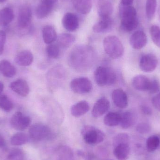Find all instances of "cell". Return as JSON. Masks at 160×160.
<instances>
[{"instance_id": "obj_1", "label": "cell", "mask_w": 160, "mask_h": 160, "mask_svg": "<svg viewBox=\"0 0 160 160\" xmlns=\"http://www.w3.org/2000/svg\"><path fill=\"white\" fill-rule=\"evenodd\" d=\"M119 15L121 26L126 32H131L136 29L139 25L137 11L133 7L120 5Z\"/></svg>"}, {"instance_id": "obj_2", "label": "cell", "mask_w": 160, "mask_h": 160, "mask_svg": "<svg viewBox=\"0 0 160 160\" xmlns=\"http://www.w3.org/2000/svg\"><path fill=\"white\" fill-rule=\"evenodd\" d=\"M103 46L105 53L112 59H118L124 54L123 44L115 36L110 35L105 37L103 40Z\"/></svg>"}, {"instance_id": "obj_3", "label": "cell", "mask_w": 160, "mask_h": 160, "mask_svg": "<svg viewBox=\"0 0 160 160\" xmlns=\"http://www.w3.org/2000/svg\"><path fill=\"white\" fill-rule=\"evenodd\" d=\"M94 80L100 87L112 85L117 81V76L114 71L109 68L100 66L94 72Z\"/></svg>"}, {"instance_id": "obj_4", "label": "cell", "mask_w": 160, "mask_h": 160, "mask_svg": "<svg viewBox=\"0 0 160 160\" xmlns=\"http://www.w3.org/2000/svg\"><path fill=\"white\" fill-rule=\"evenodd\" d=\"M83 139L86 143L96 145L104 141L105 134L103 132L92 126H86L82 130Z\"/></svg>"}, {"instance_id": "obj_5", "label": "cell", "mask_w": 160, "mask_h": 160, "mask_svg": "<svg viewBox=\"0 0 160 160\" xmlns=\"http://www.w3.org/2000/svg\"><path fill=\"white\" fill-rule=\"evenodd\" d=\"M29 134L32 140L37 142L49 139L52 136L50 129L41 124H36L31 126Z\"/></svg>"}, {"instance_id": "obj_6", "label": "cell", "mask_w": 160, "mask_h": 160, "mask_svg": "<svg viewBox=\"0 0 160 160\" xmlns=\"http://www.w3.org/2000/svg\"><path fill=\"white\" fill-rule=\"evenodd\" d=\"M71 90L78 94H85L89 93L92 90V84L89 79L81 77L72 80L70 82Z\"/></svg>"}, {"instance_id": "obj_7", "label": "cell", "mask_w": 160, "mask_h": 160, "mask_svg": "<svg viewBox=\"0 0 160 160\" xmlns=\"http://www.w3.org/2000/svg\"><path fill=\"white\" fill-rule=\"evenodd\" d=\"M31 123V118L20 112H16L10 120V125L12 128L20 131L27 129Z\"/></svg>"}, {"instance_id": "obj_8", "label": "cell", "mask_w": 160, "mask_h": 160, "mask_svg": "<svg viewBox=\"0 0 160 160\" xmlns=\"http://www.w3.org/2000/svg\"><path fill=\"white\" fill-rule=\"evenodd\" d=\"M158 60L157 56L152 53L143 55L140 61V68L142 71L146 73L153 72L157 68Z\"/></svg>"}, {"instance_id": "obj_9", "label": "cell", "mask_w": 160, "mask_h": 160, "mask_svg": "<svg viewBox=\"0 0 160 160\" xmlns=\"http://www.w3.org/2000/svg\"><path fill=\"white\" fill-rule=\"evenodd\" d=\"M32 12L29 7H22L19 11L18 18V25L21 30L29 28L32 22Z\"/></svg>"}, {"instance_id": "obj_10", "label": "cell", "mask_w": 160, "mask_h": 160, "mask_svg": "<svg viewBox=\"0 0 160 160\" xmlns=\"http://www.w3.org/2000/svg\"><path fill=\"white\" fill-rule=\"evenodd\" d=\"M148 38L146 34L142 31H136L130 38V44L134 49L140 50L146 46Z\"/></svg>"}, {"instance_id": "obj_11", "label": "cell", "mask_w": 160, "mask_h": 160, "mask_svg": "<svg viewBox=\"0 0 160 160\" xmlns=\"http://www.w3.org/2000/svg\"><path fill=\"white\" fill-rule=\"evenodd\" d=\"M110 107L109 100L105 97L99 99L94 104L92 108V116L95 118L101 117L109 110Z\"/></svg>"}, {"instance_id": "obj_12", "label": "cell", "mask_w": 160, "mask_h": 160, "mask_svg": "<svg viewBox=\"0 0 160 160\" xmlns=\"http://www.w3.org/2000/svg\"><path fill=\"white\" fill-rule=\"evenodd\" d=\"M112 98L114 104L118 108L123 109L128 107V96L123 89L117 88L114 90L112 93Z\"/></svg>"}, {"instance_id": "obj_13", "label": "cell", "mask_w": 160, "mask_h": 160, "mask_svg": "<svg viewBox=\"0 0 160 160\" xmlns=\"http://www.w3.org/2000/svg\"><path fill=\"white\" fill-rule=\"evenodd\" d=\"M10 89L19 96L25 97L30 92V87L25 80L18 79L13 81L9 85Z\"/></svg>"}, {"instance_id": "obj_14", "label": "cell", "mask_w": 160, "mask_h": 160, "mask_svg": "<svg viewBox=\"0 0 160 160\" xmlns=\"http://www.w3.org/2000/svg\"><path fill=\"white\" fill-rule=\"evenodd\" d=\"M62 22L64 28L69 32L76 31L79 26L78 16L71 12H67L64 15Z\"/></svg>"}, {"instance_id": "obj_15", "label": "cell", "mask_w": 160, "mask_h": 160, "mask_svg": "<svg viewBox=\"0 0 160 160\" xmlns=\"http://www.w3.org/2000/svg\"><path fill=\"white\" fill-rule=\"evenodd\" d=\"M32 53L29 50H23L18 53L15 58V62L18 65L27 67L31 65L33 62Z\"/></svg>"}, {"instance_id": "obj_16", "label": "cell", "mask_w": 160, "mask_h": 160, "mask_svg": "<svg viewBox=\"0 0 160 160\" xmlns=\"http://www.w3.org/2000/svg\"><path fill=\"white\" fill-rule=\"evenodd\" d=\"M113 21L111 18H101L93 27V31L97 33H102L110 31L112 28Z\"/></svg>"}, {"instance_id": "obj_17", "label": "cell", "mask_w": 160, "mask_h": 160, "mask_svg": "<svg viewBox=\"0 0 160 160\" xmlns=\"http://www.w3.org/2000/svg\"><path fill=\"white\" fill-rule=\"evenodd\" d=\"M150 80L143 75H138L133 78L132 85L136 90L141 91H148Z\"/></svg>"}, {"instance_id": "obj_18", "label": "cell", "mask_w": 160, "mask_h": 160, "mask_svg": "<svg viewBox=\"0 0 160 160\" xmlns=\"http://www.w3.org/2000/svg\"><path fill=\"white\" fill-rule=\"evenodd\" d=\"M90 109L89 104L85 100L81 101L72 105L71 108V113L75 117H80L85 114Z\"/></svg>"}, {"instance_id": "obj_19", "label": "cell", "mask_w": 160, "mask_h": 160, "mask_svg": "<svg viewBox=\"0 0 160 160\" xmlns=\"http://www.w3.org/2000/svg\"><path fill=\"white\" fill-rule=\"evenodd\" d=\"M54 4L46 2H41L38 6L35 15L38 19H43L48 17L53 9Z\"/></svg>"}, {"instance_id": "obj_20", "label": "cell", "mask_w": 160, "mask_h": 160, "mask_svg": "<svg viewBox=\"0 0 160 160\" xmlns=\"http://www.w3.org/2000/svg\"><path fill=\"white\" fill-rule=\"evenodd\" d=\"M130 153V148L129 144H120L114 148V155L118 160H127L129 158Z\"/></svg>"}, {"instance_id": "obj_21", "label": "cell", "mask_w": 160, "mask_h": 160, "mask_svg": "<svg viewBox=\"0 0 160 160\" xmlns=\"http://www.w3.org/2000/svg\"><path fill=\"white\" fill-rule=\"evenodd\" d=\"M75 9L82 14H88L92 7V0H72Z\"/></svg>"}, {"instance_id": "obj_22", "label": "cell", "mask_w": 160, "mask_h": 160, "mask_svg": "<svg viewBox=\"0 0 160 160\" xmlns=\"http://www.w3.org/2000/svg\"><path fill=\"white\" fill-rule=\"evenodd\" d=\"M113 12L112 4L107 0H104L100 3L98 8V13L101 18H111Z\"/></svg>"}, {"instance_id": "obj_23", "label": "cell", "mask_w": 160, "mask_h": 160, "mask_svg": "<svg viewBox=\"0 0 160 160\" xmlns=\"http://www.w3.org/2000/svg\"><path fill=\"white\" fill-rule=\"evenodd\" d=\"M57 33L54 27L51 25H46L42 30V37L43 41L48 45L52 44L56 41Z\"/></svg>"}, {"instance_id": "obj_24", "label": "cell", "mask_w": 160, "mask_h": 160, "mask_svg": "<svg viewBox=\"0 0 160 160\" xmlns=\"http://www.w3.org/2000/svg\"><path fill=\"white\" fill-rule=\"evenodd\" d=\"M76 37L73 35L67 33H64L57 37V45L60 48H67L71 46L76 41Z\"/></svg>"}, {"instance_id": "obj_25", "label": "cell", "mask_w": 160, "mask_h": 160, "mask_svg": "<svg viewBox=\"0 0 160 160\" xmlns=\"http://www.w3.org/2000/svg\"><path fill=\"white\" fill-rule=\"evenodd\" d=\"M0 72L6 78H12L17 74V69L9 61L3 60L0 62Z\"/></svg>"}, {"instance_id": "obj_26", "label": "cell", "mask_w": 160, "mask_h": 160, "mask_svg": "<svg viewBox=\"0 0 160 160\" xmlns=\"http://www.w3.org/2000/svg\"><path fill=\"white\" fill-rule=\"evenodd\" d=\"M14 18V11L9 7L0 9V27L8 25Z\"/></svg>"}, {"instance_id": "obj_27", "label": "cell", "mask_w": 160, "mask_h": 160, "mask_svg": "<svg viewBox=\"0 0 160 160\" xmlns=\"http://www.w3.org/2000/svg\"><path fill=\"white\" fill-rule=\"evenodd\" d=\"M136 121V117L132 112L127 111L121 115L119 125L122 128L127 129L132 127Z\"/></svg>"}, {"instance_id": "obj_28", "label": "cell", "mask_w": 160, "mask_h": 160, "mask_svg": "<svg viewBox=\"0 0 160 160\" xmlns=\"http://www.w3.org/2000/svg\"><path fill=\"white\" fill-rule=\"evenodd\" d=\"M121 115L115 112H110L104 117L103 122L108 127H115L120 124Z\"/></svg>"}, {"instance_id": "obj_29", "label": "cell", "mask_w": 160, "mask_h": 160, "mask_svg": "<svg viewBox=\"0 0 160 160\" xmlns=\"http://www.w3.org/2000/svg\"><path fill=\"white\" fill-rule=\"evenodd\" d=\"M157 0H146V14L147 18L149 20L155 17L157 8Z\"/></svg>"}, {"instance_id": "obj_30", "label": "cell", "mask_w": 160, "mask_h": 160, "mask_svg": "<svg viewBox=\"0 0 160 160\" xmlns=\"http://www.w3.org/2000/svg\"><path fill=\"white\" fill-rule=\"evenodd\" d=\"M29 138L25 133L19 132L11 137L10 142L13 146H21L28 142Z\"/></svg>"}, {"instance_id": "obj_31", "label": "cell", "mask_w": 160, "mask_h": 160, "mask_svg": "<svg viewBox=\"0 0 160 160\" xmlns=\"http://www.w3.org/2000/svg\"><path fill=\"white\" fill-rule=\"evenodd\" d=\"M160 138L158 135H152L147 140L146 148L149 152H152L160 146Z\"/></svg>"}, {"instance_id": "obj_32", "label": "cell", "mask_w": 160, "mask_h": 160, "mask_svg": "<svg viewBox=\"0 0 160 160\" xmlns=\"http://www.w3.org/2000/svg\"><path fill=\"white\" fill-rule=\"evenodd\" d=\"M14 105L10 99L6 95H0V109L9 112L12 111Z\"/></svg>"}, {"instance_id": "obj_33", "label": "cell", "mask_w": 160, "mask_h": 160, "mask_svg": "<svg viewBox=\"0 0 160 160\" xmlns=\"http://www.w3.org/2000/svg\"><path fill=\"white\" fill-rule=\"evenodd\" d=\"M58 160H70L73 157L72 151L68 147L62 146L57 150Z\"/></svg>"}, {"instance_id": "obj_34", "label": "cell", "mask_w": 160, "mask_h": 160, "mask_svg": "<svg viewBox=\"0 0 160 160\" xmlns=\"http://www.w3.org/2000/svg\"><path fill=\"white\" fill-rule=\"evenodd\" d=\"M150 33L153 43L160 48V27L157 25H152L150 28Z\"/></svg>"}, {"instance_id": "obj_35", "label": "cell", "mask_w": 160, "mask_h": 160, "mask_svg": "<svg viewBox=\"0 0 160 160\" xmlns=\"http://www.w3.org/2000/svg\"><path fill=\"white\" fill-rule=\"evenodd\" d=\"M47 55L51 59H57L60 54V48L57 44L48 45L46 48Z\"/></svg>"}, {"instance_id": "obj_36", "label": "cell", "mask_w": 160, "mask_h": 160, "mask_svg": "<svg viewBox=\"0 0 160 160\" xmlns=\"http://www.w3.org/2000/svg\"><path fill=\"white\" fill-rule=\"evenodd\" d=\"M7 160H24V154L21 149L14 148L9 151Z\"/></svg>"}, {"instance_id": "obj_37", "label": "cell", "mask_w": 160, "mask_h": 160, "mask_svg": "<svg viewBox=\"0 0 160 160\" xmlns=\"http://www.w3.org/2000/svg\"><path fill=\"white\" fill-rule=\"evenodd\" d=\"M129 136L126 133H120L116 135L113 138V144L114 147L120 144H129Z\"/></svg>"}, {"instance_id": "obj_38", "label": "cell", "mask_w": 160, "mask_h": 160, "mask_svg": "<svg viewBox=\"0 0 160 160\" xmlns=\"http://www.w3.org/2000/svg\"><path fill=\"white\" fill-rule=\"evenodd\" d=\"M151 127L149 124L147 123H139L136 127V130L137 132L141 134H145L148 133L150 131Z\"/></svg>"}, {"instance_id": "obj_39", "label": "cell", "mask_w": 160, "mask_h": 160, "mask_svg": "<svg viewBox=\"0 0 160 160\" xmlns=\"http://www.w3.org/2000/svg\"><path fill=\"white\" fill-rule=\"evenodd\" d=\"M160 88V86L158 81L157 80H153L150 81L148 91L150 94H155L159 91Z\"/></svg>"}, {"instance_id": "obj_40", "label": "cell", "mask_w": 160, "mask_h": 160, "mask_svg": "<svg viewBox=\"0 0 160 160\" xmlns=\"http://www.w3.org/2000/svg\"><path fill=\"white\" fill-rule=\"evenodd\" d=\"M77 154L84 160H93L94 159V155L91 152L79 150L77 152Z\"/></svg>"}, {"instance_id": "obj_41", "label": "cell", "mask_w": 160, "mask_h": 160, "mask_svg": "<svg viewBox=\"0 0 160 160\" xmlns=\"http://www.w3.org/2000/svg\"><path fill=\"white\" fill-rule=\"evenodd\" d=\"M7 35L5 32L0 31V55L3 52L5 45L6 41Z\"/></svg>"}, {"instance_id": "obj_42", "label": "cell", "mask_w": 160, "mask_h": 160, "mask_svg": "<svg viewBox=\"0 0 160 160\" xmlns=\"http://www.w3.org/2000/svg\"><path fill=\"white\" fill-rule=\"evenodd\" d=\"M152 102L154 107L160 112V92L153 97Z\"/></svg>"}, {"instance_id": "obj_43", "label": "cell", "mask_w": 160, "mask_h": 160, "mask_svg": "<svg viewBox=\"0 0 160 160\" xmlns=\"http://www.w3.org/2000/svg\"><path fill=\"white\" fill-rule=\"evenodd\" d=\"M141 110L144 114L150 115L152 114V110L148 105L143 104L141 106Z\"/></svg>"}, {"instance_id": "obj_44", "label": "cell", "mask_w": 160, "mask_h": 160, "mask_svg": "<svg viewBox=\"0 0 160 160\" xmlns=\"http://www.w3.org/2000/svg\"><path fill=\"white\" fill-rule=\"evenodd\" d=\"M7 148L6 142L4 137L0 134V148L5 149Z\"/></svg>"}, {"instance_id": "obj_45", "label": "cell", "mask_w": 160, "mask_h": 160, "mask_svg": "<svg viewBox=\"0 0 160 160\" xmlns=\"http://www.w3.org/2000/svg\"><path fill=\"white\" fill-rule=\"evenodd\" d=\"M134 0H121V4L124 5L131 6Z\"/></svg>"}, {"instance_id": "obj_46", "label": "cell", "mask_w": 160, "mask_h": 160, "mask_svg": "<svg viewBox=\"0 0 160 160\" xmlns=\"http://www.w3.org/2000/svg\"><path fill=\"white\" fill-rule=\"evenodd\" d=\"M4 89V84L2 82L0 81V95L2 94L3 90Z\"/></svg>"}, {"instance_id": "obj_47", "label": "cell", "mask_w": 160, "mask_h": 160, "mask_svg": "<svg viewBox=\"0 0 160 160\" xmlns=\"http://www.w3.org/2000/svg\"><path fill=\"white\" fill-rule=\"evenodd\" d=\"M57 0H41V2H48L52 3L54 4Z\"/></svg>"}, {"instance_id": "obj_48", "label": "cell", "mask_w": 160, "mask_h": 160, "mask_svg": "<svg viewBox=\"0 0 160 160\" xmlns=\"http://www.w3.org/2000/svg\"><path fill=\"white\" fill-rule=\"evenodd\" d=\"M6 1L7 0H0V3L4 2H5V1Z\"/></svg>"}, {"instance_id": "obj_49", "label": "cell", "mask_w": 160, "mask_h": 160, "mask_svg": "<svg viewBox=\"0 0 160 160\" xmlns=\"http://www.w3.org/2000/svg\"><path fill=\"white\" fill-rule=\"evenodd\" d=\"M159 12H160V10H159Z\"/></svg>"}, {"instance_id": "obj_50", "label": "cell", "mask_w": 160, "mask_h": 160, "mask_svg": "<svg viewBox=\"0 0 160 160\" xmlns=\"http://www.w3.org/2000/svg\"></svg>"}]
</instances>
